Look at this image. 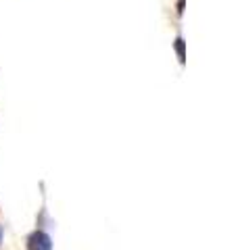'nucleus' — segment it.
<instances>
[{"label": "nucleus", "mask_w": 238, "mask_h": 250, "mask_svg": "<svg viewBox=\"0 0 238 250\" xmlns=\"http://www.w3.org/2000/svg\"><path fill=\"white\" fill-rule=\"evenodd\" d=\"M27 250H52L50 236H48V233H44V231H34L29 236Z\"/></svg>", "instance_id": "1"}, {"label": "nucleus", "mask_w": 238, "mask_h": 250, "mask_svg": "<svg viewBox=\"0 0 238 250\" xmlns=\"http://www.w3.org/2000/svg\"><path fill=\"white\" fill-rule=\"evenodd\" d=\"M178 52H180V61L184 62V40H182V38L178 40Z\"/></svg>", "instance_id": "2"}, {"label": "nucleus", "mask_w": 238, "mask_h": 250, "mask_svg": "<svg viewBox=\"0 0 238 250\" xmlns=\"http://www.w3.org/2000/svg\"><path fill=\"white\" fill-rule=\"evenodd\" d=\"M0 242H2V228H0Z\"/></svg>", "instance_id": "3"}]
</instances>
